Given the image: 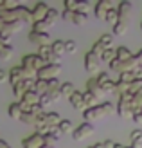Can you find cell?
Masks as SVG:
<instances>
[{"instance_id":"obj_15","label":"cell","mask_w":142,"mask_h":148,"mask_svg":"<svg viewBox=\"0 0 142 148\" xmlns=\"http://www.w3.org/2000/svg\"><path fill=\"white\" fill-rule=\"evenodd\" d=\"M69 101H70V105L76 108V110H86V107H85V101H83V92H79V90H76L70 98H69Z\"/></svg>"},{"instance_id":"obj_38","label":"cell","mask_w":142,"mask_h":148,"mask_svg":"<svg viewBox=\"0 0 142 148\" xmlns=\"http://www.w3.org/2000/svg\"><path fill=\"white\" fill-rule=\"evenodd\" d=\"M65 49H67V53L74 54L77 51V43L74 42V40H65Z\"/></svg>"},{"instance_id":"obj_56","label":"cell","mask_w":142,"mask_h":148,"mask_svg":"<svg viewBox=\"0 0 142 148\" xmlns=\"http://www.w3.org/2000/svg\"><path fill=\"white\" fill-rule=\"evenodd\" d=\"M140 29H142V22H140Z\"/></svg>"},{"instance_id":"obj_18","label":"cell","mask_w":142,"mask_h":148,"mask_svg":"<svg viewBox=\"0 0 142 148\" xmlns=\"http://www.w3.org/2000/svg\"><path fill=\"white\" fill-rule=\"evenodd\" d=\"M59 123H61V117L58 112H45V125L49 128H58Z\"/></svg>"},{"instance_id":"obj_43","label":"cell","mask_w":142,"mask_h":148,"mask_svg":"<svg viewBox=\"0 0 142 148\" xmlns=\"http://www.w3.org/2000/svg\"><path fill=\"white\" fill-rule=\"evenodd\" d=\"M90 51H92V53H94V54H97V56H99V58H101V56H103V53H104V47L101 45V43H99V42H95V43H94V47H92Z\"/></svg>"},{"instance_id":"obj_29","label":"cell","mask_w":142,"mask_h":148,"mask_svg":"<svg viewBox=\"0 0 142 148\" xmlns=\"http://www.w3.org/2000/svg\"><path fill=\"white\" fill-rule=\"evenodd\" d=\"M97 42H99L104 49H113L111 47V43H113V34H103Z\"/></svg>"},{"instance_id":"obj_26","label":"cell","mask_w":142,"mask_h":148,"mask_svg":"<svg viewBox=\"0 0 142 148\" xmlns=\"http://www.w3.org/2000/svg\"><path fill=\"white\" fill-rule=\"evenodd\" d=\"M108 22V24H111V27H113L117 22H119V11H117V7H113V9H110L106 13V18H104Z\"/></svg>"},{"instance_id":"obj_4","label":"cell","mask_w":142,"mask_h":148,"mask_svg":"<svg viewBox=\"0 0 142 148\" xmlns=\"http://www.w3.org/2000/svg\"><path fill=\"white\" fill-rule=\"evenodd\" d=\"M34 85H36V79H24L16 85H13V94L16 96L18 99H22L25 96V92L34 90Z\"/></svg>"},{"instance_id":"obj_23","label":"cell","mask_w":142,"mask_h":148,"mask_svg":"<svg viewBox=\"0 0 142 148\" xmlns=\"http://www.w3.org/2000/svg\"><path fill=\"white\" fill-rule=\"evenodd\" d=\"M115 58H117V60H121V62H128V60H131V58H133V54L130 53L128 47H117Z\"/></svg>"},{"instance_id":"obj_55","label":"cell","mask_w":142,"mask_h":148,"mask_svg":"<svg viewBox=\"0 0 142 148\" xmlns=\"http://www.w3.org/2000/svg\"><path fill=\"white\" fill-rule=\"evenodd\" d=\"M41 148H54V146H49V145H43Z\"/></svg>"},{"instance_id":"obj_49","label":"cell","mask_w":142,"mask_h":148,"mask_svg":"<svg viewBox=\"0 0 142 148\" xmlns=\"http://www.w3.org/2000/svg\"><path fill=\"white\" fill-rule=\"evenodd\" d=\"M103 145H104V148H113L115 141H111V139H106V141H103Z\"/></svg>"},{"instance_id":"obj_51","label":"cell","mask_w":142,"mask_h":148,"mask_svg":"<svg viewBox=\"0 0 142 148\" xmlns=\"http://www.w3.org/2000/svg\"><path fill=\"white\" fill-rule=\"evenodd\" d=\"M88 148H104V145L103 143H95V145H90Z\"/></svg>"},{"instance_id":"obj_19","label":"cell","mask_w":142,"mask_h":148,"mask_svg":"<svg viewBox=\"0 0 142 148\" xmlns=\"http://www.w3.org/2000/svg\"><path fill=\"white\" fill-rule=\"evenodd\" d=\"M50 49H52V53H54L56 58H61L65 53H67V49H65V42L63 40H54L50 43Z\"/></svg>"},{"instance_id":"obj_17","label":"cell","mask_w":142,"mask_h":148,"mask_svg":"<svg viewBox=\"0 0 142 148\" xmlns=\"http://www.w3.org/2000/svg\"><path fill=\"white\" fill-rule=\"evenodd\" d=\"M131 9H133L131 2H121V4L117 5V11H119V18H121V20H128V16L131 14Z\"/></svg>"},{"instance_id":"obj_34","label":"cell","mask_w":142,"mask_h":148,"mask_svg":"<svg viewBox=\"0 0 142 148\" xmlns=\"http://www.w3.org/2000/svg\"><path fill=\"white\" fill-rule=\"evenodd\" d=\"M119 81H121V83L130 85V83L135 81V76H133V72H122V74H119Z\"/></svg>"},{"instance_id":"obj_37","label":"cell","mask_w":142,"mask_h":148,"mask_svg":"<svg viewBox=\"0 0 142 148\" xmlns=\"http://www.w3.org/2000/svg\"><path fill=\"white\" fill-rule=\"evenodd\" d=\"M95 79H97V83H99V87H103L104 83H108V81H110V74L103 71V72H99V74L95 76Z\"/></svg>"},{"instance_id":"obj_6","label":"cell","mask_w":142,"mask_h":148,"mask_svg":"<svg viewBox=\"0 0 142 148\" xmlns=\"http://www.w3.org/2000/svg\"><path fill=\"white\" fill-rule=\"evenodd\" d=\"M92 134H94V127H92V123H81L79 127L72 132V137H74V141H83V139L90 137Z\"/></svg>"},{"instance_id":"obj_24","label":"cell","mask_w":142,"mask_h":148,"mask_svg":"<svg viewBox=\"0 0 142 148\" xmlns=\"http://www.w3.org/2000/svg\"><path fill=\"white\" fill-rule=\"evenodd\" d=\"M111 29H113V34H117V36L126 34V31H128V20H121V18H119V22Z\"/></svg>"},{"instance_id":"obj_11","label":"cell","mask_w":142,"mask_h":148,"mask_svg":"<svg viewBox=\"0 0 142 148\" xmlns=\"http://www.w3.org/2000/svg\"><path fill=\"white\" fill-rule=\"evenodd\" d=\"M38 56L41 58L45 63H59L58 58L54 56V53H52L50 45H43V47H38Z\"/></svg>"},{"instance_id":"obj_46","label":"cell","mask_w":142,"mask_h":148,"mask_svg":"<svg viewBox=\"0 0 142 148\" xmlns=\"http://www.w3.org/2000/svg\"><path fill=\"white\" fill-rule=\"evenodd\" d=\"M49 94H50V98H52V101H59V98H61V92H59V88H56V90H49Z\"/></svg>"},{"instance_id":"obj_8","label":"cell","mask_w":142,"mask_h":148,"mask_svg":"<svg viewBox=\"0 0 142 148\" xmlns=\"http://www.w3.org/2000/svg\"><path fill=\"white\" fill-rule=\"evenodd\" d=\"M49 9H50V7H49L45 2H38V4H36V5L33 7V24H34V22H41V20H45Z\"/></svg>"},{"instance_id":"obj_48","label":"cell","mask_w":142,"mask_h":148,"mask_svg":"<svg viewBox=\"0 0 142 148\" xmlns=\"http://www.w3.org/2000/svg\"><path fill=\"white\" fill-rule=\"evenodd\" d=\"M61 18L67 20V22H70V20H72V11H67V9H65V11L61 13Z\"/></svg>"},{"instance_id":"obj_10","label":"cell","mask_w":142,"mask_h":148,"mask_svg":"<svg viewBox=\"0 0 142 148\" xmlns=\"http://www.w3.org/2000/svg\"><path fill=\"white\" fill-rule=\"evenodd\" d=\"M14 14H16V20H20V22H27V24H33V11L31 9H27L25 5H18L16 9H14Z\"/></svg>"},{"instance_id":"obj_53","label":"cell","mask_w":142,"mask_h":148,"mask_svg":"<svg viewBox=\"0 0 142 148\" xmlns=\"http://www.w3.org/2000/svg\"><path fill=\"white\" fill-rule=\"evenodd\" d=\"M4 27H5V22H4L2 18H0V33H2V31H4Z\"/></svg>"},{"instance_id":"obj_35","label":"cell","mask_w":142,"mask_h":148,"mask_svg":"<svg viewBox=\"0 0 142 148\" xmlns=\"http://www.w3.org/2000/svg\"><path fill=\"white\" fill-rule=\"evenodd\" d=\"M52 103H54V101H52V98H50V94H49V92H45V94H41V96H40V105H41L43 110H45L47 107H50Z\"/></svg>"},{"instance_id":"obj_31","label":"cell","mask_w":142,"mask_h":148,"mask_svg":"<svg viewBox=\"0 0 142 148\" xmlns=\"http://www.w3.org/2000/svg\"><path fill=\"white\" fill-rule=\"evenodd\" d=\"M58 130L61 132V134H70V132H74L72 130V123L69 119H61V123L58 125Z\"/></svg>"},{"instance_id":"obj_2","label":"cell","mask_w":142,"mask_h":148,"mask_svg":"<svg viewBox=\"0 0 142 148\" xmlns=\"http://www.w3.org/2000/svg\"><path fill=\"white\" fill-rule=\"evenodd\" d=\"M117 114L124 119H133V110H131V96L124 94L117 101Z\"/></svg>"},{"instance_id":"obj_39","label":"cell","mask_w":142,"mask_h":148,"mask_svg":"<svg viewBox=\"0 0 142 148\" xmlns=\"http://www.w3.org/2000/svg\"><path fill=\"white\" fill-rule=\"evenodd\" d=\"M88 9H90V4H88V2H77V5H76V13H83V14H86Z\"/></svg>"},{"instance_id":"obj_33","label":"cell","mask_w":142,"mask_h":148,"mask_svg":"<svg viewBox=\"0 0 142 148\" xmlns=\"http://www.w3.org/2000/svg\"><path fill=\"white\" fill-rule=\"evenodd\" d=\"M83 101H85V107H86V108H90V107L95 105L97 98H95L94 94H90V92H83Z\"/></svg>"},{"instance_id":"obj_7","label":"cell","mask_w":142,"mask_h":148,"mask_svg":"<svg viewBox=\"0 0 142 148\" xmlns=\"http://www.w3.org/2000/svg\"><path fill=\"white\" fill-rule=\"evenodd\" d=\"M43 145H45V141H43V136L40 132H34L33 136H29L22 141V148H41Z\"/></svg>"},{"instance_id":"obj_5","label":"cell","mask_w":142,"mask_h":148,"mask_svg":"<svg viewBox=\"0 0 142 148\" xmlns=\"http://www.w3.org/2000/svg\"><path fill=\"white\" fill-rule=\"evenodd\" d=\"M106 116V112H104V107L103 103H99V105H94L90 108H86L83 112V117H85V123H92L95 119H99V117H104Z\"/></svg>"},{"instance_id":"obj_47","label":"cell","mask_w":142,"mask_h":148,"mask_svg":"<svg viewBox=\"0 0 142 148\" xmlns=\"http://www.w3.org/2000/svg\"><path fill=\"white\" fill-rule=\"evenodd\" d=\"M7 79H9V72L0 69V83H4V81H7Z\"/></svg>"},{"instance_id":"obj_20","label":"cell","mask_w":142,"mask_h":148,"mask_svg":"<svg viewBox=\"0 0 142 148\" xmlns=\"http://www.w3.org/2000/svg\"><path fill=\"white\" fill-rule=\"evenodd\" d=\"M7 114H9L11 119H22V116H24V112H22V108L18 105V101H14L9 105V108H7Z\"/></svg>"},{"instance_id":"obj_21","label":"cell","mask_w":142,"mask_h":148,"mask_svg":"<svg viewBox=\"0 0 142 148\" xmlns=\"http://www.w3.org/2000/svg\"><path fill=\"white\" fill-rule=\"evenodd\" d=\"M20 101H25L27 105H31V107L33 105H38V103H40V94L36 92V90H29V92H25V96Z\"/></svg>"},{"instance_id":"obj_16","label":"cell","mask_w":142,"mask_h":148,"mask_svg":"<svg viewBox=\"0 0 142 148\" xmlns=\"http://www.w3.org/2000/svg\"><path fill=\"white\" fill-rule=\"evenodd\" d=\"M86 92H90V94H94L97 99H101L103 98V90H101V87H99V83H97V79H95V76L94 78H90L86 81Z\"/></svg>"},{"instance_id":"obj_32","label":"cell","mask_w":142,"mask_h":148,"mask_svg":"<svg viewBox=\"0 0 142 148\" xmlns=\"http://www.w3.org/2000/svg\"><path fill=\"white\" fill-rule=\"evenodd\" d=\"M49 27H50V25L47 24V22L41 20V22H34V24H33V31H34V33H47Z\"/></svg>"},{"instance_id":"obj_30","label":"cell","mask_w":142,"mask_h":148,"mask_svg":"<svg viewBox=\"0 0 142 148\" xmlns=\"http://www.w3.org/2000/svg\"><path fill=\"white\" fill-rule=\"evenodd\" d=\"M72 24L74 25H85L86 24V14L83 13H72Z\"/></svg>"},{"instance_id":"obj_36","label":"cell","mask_w":142,"mask_h":148,"mask_svg":"<svg viewBox=\"0 0 142 148\" xmlns=\"http://www.w3.org/2000/svg\"><path fill=\"white\" fill-rule=\"evenodd\" d=\"M111 60H115V49H104V53L101 56V62H111Z\"/></svg>"},{"instance_id":"obj_22","label":"cell","mask_w":142,"mask_h":148,"mask_svg":"<svg viewBox=\"0 0 142 148\" xmlns=\"http://www.w3.org/2000/svg\"><path fill=\"white\" fill-rule=\"evenodd\" d=\"M13 47L11 45H5V43L0 40V60H4V62H7V60H11L13 58Z\"/></svg>"},{"instance_id":"obj_9","label":"cell","mask_w":142,"mask_h":148,"mask_svg":"<svg viewBox=\"0 0 142 148\" xmlns=\"http://www.w3.org/2000/svg\"><path fill=\"white\" fill-rule=\"evenodd\" d=\"M113 2H110V0H101V2H97L95 4V16L99 18V20H104L106 18V13L110 9H113Z\"/></svg>"},{"instance_id":"obj_3","label":"cell","mask_w":142,"mask_h":148,"mask_svg":"<svg viewBox=\"0 0 142 148\" xmlns=\"http://www.w3.org/2000/svg\"><path fill=\"white\" fill-rule=\"evenodd\" d=\"M85 69H86V72H92L94 76H97L101 72V58L94 54L92 51H88L85 54Z\"/></svg>"},{"instance_id":"obj_13","label":"cell","mask_w":142,"mask_h":148,"mask_svg":"<svg viewBox=\"0 0 142 148\" xmlns=\"http://www.w3.org/2000/svg\"><path fill=\"white\" fill-rule=\"evenodd\" d=\"M25 79V71H24V67L22 65H14V67L9 71V81H11V85H16V83H20V81H24Z\"/></svg>"},{"instance_id":"obj_41","label":"cell","mask_w":142,"mask_h":148,"mask_svg":"<svg viewBox=\"0 0 142 148\" xmlns=\"http://www.w3.org/2000/svg\"><path fill=\"white\" fill-rule=\"evenodd\" d=\"M101 90L104 92V94H108V92H115V81H108V83H104L103 87H101Z\"/></svg>"},{"instance_id":"obj_44","label":"cell","mask_w":142,"mask_h":148,"mask_svg":"<svg viewBox=\"0 0 142 148\" xmlns=\"http://www.w3.org/2000/svg\"><path fill=\"white\" fill-rule=\"evenodd\" d=\"M103 107H104V112H106V116H111V114L115 112V107L111 105L110 101H104V103H103Z\"/></svg>"},{"instance_id":"obj_28","label":"cell","mask_w":142,"mask_h":148,"mask_svg":"<svg viewBox=\"0 0 142 148\" xmlns=\"http://www.w3.org/2000/svg\"><path fill=\"white\" fill-rule=\"evenodd\" d=\"M58 18H59V11H58V9H54V7H50L49 13H47V16H45V22H47L49 25H54Z\"/></svg>"},{"instance_id":"obj_25","label":"cell","mask_w":142,"mask_h":148,"mask_svg":"<svg viewBox=\"0 0 142 148\" xmlns=\"http://www.w3.org/2000/svg\"><path fill=\"white\" fill-rule=\"evenodd\" d=\"M59 92H61V96H65V98H70V96L76 92V88H74V85L70 81H65V83H61V87H59Z\"/></svg>"},{"instance_id":"obj_1","label":"cell","mask_w":142,"mask_h":148,"mask_svg":"<svg viewBox=\"0 0 142 148\" xmlns=\"http://www.w3.org/2000/svg\"><path fill=\"white\" fill-rule=\"evenodd\" d=\"M61 72V63H45L43 67L36 72V79H54L58 74Z\"/></svg>"},{"instance_id":"obj_14","label":"cell","mask_w":142,"mask_h":148,"mask_svg":"<svg viewBox=\"0 0 142 148\" xmlns=\"http://www.w3.org/2000/svg\"><path fill=\"white\" fill-rule=\"evenodd\" d=\"M22 27H24V22H20V20L5 22V27H4V31L0 33V34H9V36H13V34L20 33V29H22Z\"/></svg>"},{"instance_id":"obj_12","label":"cell","mask_w":142,"mask_h":148,"mask_svg":"<svg viewBox=\"0 0 142 148\" xmlns=\"http://www.w3.org/2000/svg\"><path fill=\"white\" fill-rule=\"evenodd\" d=\"M29 40L33 43H36L38 47H43V45H47L50 42V34L49 33H34V31H31L29 33Z\"/></svg>"},{"instance_id":"obj_54","label":"cell","mask_w":142,"mask_h":148,"mask_svg":"<svg viewBox=\"0 0 142 148\" xmlns=\"http://www.w3.org/2000/svg\"><path fill=\"white\" fill-rule=\"evenodd\" d=\"M113 148H126V146H124V145H121V143H115V145H113Z\"/></svg>"},{"instance_id":"obj_52","label":"cell","mask_w":142,"mask_h":148,"mask_svg":"<svg viewBox=\"0 0 142 148\" xmlns=\"http://www.w3.org/2000/svg\"><path fill=\"white\" fill-rule=\"evenodd\" d=\"M0 148H11V146L7 145V143L4 141V139H0Z\"/></svg>"},{"instance_id":"obj_45","label":"cell","mask_w":142,"mask_h":148,"mask_svg":"<svg viewBox=\"0 0 142 148\" xmlns=\"http://www.w3.org/2000/svg\"><path fill=\"white\" fill-rule=\"evenodd\" d=\"M76 5H77V2H74V0H67V2H65V9L76 13Z\"/></svg>"},{"instance_id":"obj_27","label":"cell","mask_w":142,"mask_h":148,"mask_svg":"<svg viewBox=\"0 0 142 148\" xmlns=\"http://www.w3.org/2000/svg\"><path fill=\"white\" fill-rule=\"evenodd\" d=\"M34 90L38 92L40 96H41V94H45V92H49V81H45V79H36Z\"/></svg>"},{"instance_id":"obj_42","label":"cell","mask_w":142,"mask_h":148,"mask_svg":"<svg viewBox=\"0 0 142 148\" xmlns=\"http://www.w3.org/2000/svg\"><path fill=\"white\" fill-rule=\"evenodd\" d=\"M34 119H36V116L31 114V112H27V114L22 116V119H20V121H24L25 125H34Z\"/></svg>"},{"instance_id":"obj_50","label":"cell","mask_w":142,"mask_h":148,"mask_svg":"<svg viewBox=\"0 0 142 148\" xmlns=\"http://www.w3.org/2000/svg\"><path fill=\"white\" fill-rule=\"evenodd\" d=\"M135 58H137V63H139V65H140V67H142V49H140V51H139V53L135 54Z\"/></svg>"},{"instance_id":"obj_40","label":"cell","mask_w":142,"mask_h":148,"mask_svg":"<svg viewBox=\"0 0 142 148\" xmlns=\"http://www.w3.org/2000/svg\"><path fill=\"white\" fill-rule=\"evenodd\" d=\"M130 137H131V143H142V130H140V128L133 130Z\"/></svg>"}]
</instances>
